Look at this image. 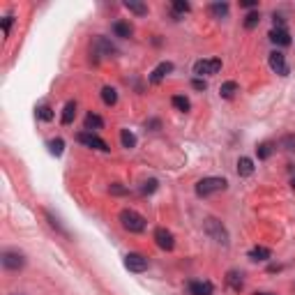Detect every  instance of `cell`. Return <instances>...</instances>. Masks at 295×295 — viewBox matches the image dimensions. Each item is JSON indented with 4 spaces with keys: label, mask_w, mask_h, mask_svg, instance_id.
Masks as SVG:
<instances>
[{
    "label": "cell",
    "mask_w": 295,
    "mask_h": 295,
    "mask_svg": "<svg viewBox=\"0 0 295 295\" xmlns=\"http://www.w3.org/2000/svg\"><path fill=\"white\" fill-rule=\"evenodd\" d=\"M258 21H260L258 12H249V14L245 16V28H247V30H251V28H256V25H258Z\"/></svg>",
    "instance_id": "29"
},
{
    "label": "cell",
    "mask_w": 295,
    "mask_h": 295,
    "mask_svg": "<svg viewBox=\"0 0 295 295\" xmlns=\"http://www.w3.org/2000/svg\"><path fill=\"white\" fill-rule=\"evenodd\" d=\"M226 284H228L233 290H238V293H240V290H242V272L228 270V272H226Z\"/></svg>",
    "instance_id": "15"
},
{
    "label": "cell",
    "mask_w": 295,
    "mask_h": 295,
    "mask_svg": "<svg viewBox=\"0 0 295 295\" xmlns=\"http://www.w3.org/2000/svg\"><path fill=\"white\" fill-rule=\"evenodd\" d=\"M3 268H5V270H12V272L23 270V268H25V256L21 254V251H16V249L3 251Z\"/></svg>",
    "instance_id": "5"
},
{
    "label": "cell",
    "mask_w": 295,
    "mask_h": 295,
    "mask_svg": "<svg viewBox=\"0 0 295 295\" xmlns=\"http://www.w3.org/2000/svg\"><path fill=\"white\" fill-rule=\"evenodd\" d=\"M219 70H221V60H219V58H203V60H196L194 62L196 79H201V76L219 74Z\"/></svg>",
    "instance_id": "4"
},
{
    "label": "cell",
    "mask_w": 295,
    "mask_h": 295,
    "mask_svg": "<svg viewBox=\"0 0 295 295\" xmlns=\"http://www.w3.org/2000/svg\"><path fill=\"white\" fill-rule=\"evenodd\" d=\"M242 7H245V10H254V7H258V3H256V0H245V3H240Z\"/></svg>",
    "instance_id": "35"
},
{
    "label": "cell",
    "mask_w": 295,
    "mask_h": 295,
    "mask_svg": "<svg viewBox=\"0 0 295 295\" xmlns=\"http://www.w3.org/2000/svg\"><path fill=\"white\" fill-rule=\"evenodd\" d=\"M37 118H40V120H44V122H51L53 120V109H51V106H40V109H37Z\"/></svg>",
    "instance_id": "28"
},
{
    "label": "cell",
    "mask_w": 295,
    "mask_h": 295,
    "mask_svg": "<svg viewBox=\"0 0 295 295\" xmlns=\"http://www.w3.org/2000/svg\"><path fill=\"white\" fill-rule=\"evenodd\" d=\"M251 173H254V161H251L249 157H240V159H238V175H240V178H249Z\"/></svg>",
    "instance_id": "14"
},
{
    "label": "cell",
    "mask_w": 295,
    "mask_h": 295,
    "mask_svg": "<svg viewBox=\"0 0 295 295\" xmlns=\"http://www.w3.org/2000/svg\"><path fill=\"white\" fill-rule=\"evenodd\" d=\"M235 92H238V83H235V81H226V83H221L219 95L224 97V100H231Z\"/></svg>",
    "instance_id": "23"
},
{
    "label": "cell",
    "mask_w": 295,
    "mask_h": 295,
    "mask_svg": "<svg viewBox=\"0 0 295 295\" xmlns=\"http://www.w3.org/2000/svg\"><path fill=\"white\" fill-rule=\"evenodd\" d=\"M74 118H76V102H67L65 109H62V118H60L62 125H72Z\"/></svg>",
    "instance_id": "17"
},
{
    "label": "cell",
    "mask_w": 295,
    "mask_h": 295,
    "mask_svg": "<svg viewBox=\"0 0 295 295\" xmlns=\"http://www.w3.org/2000/svg\"><path fill=\"white\" fill-rule=\"evenodd\" d=\"M125 268L129 272H145L148 270V258H145L143 254H136V251H129V254L125 256Z\"/></svg>",
    "instance_id": "7"
},
{
    "label": "cell",
    "mask_w": 295,
    "mask_h": 295,
    "mask_svg": "<svg viewBox=\"0 0 295 295\" xmlns=\"http://www.w3.org/2000/svg\"><path fill=\"white\" fill-rule=\"evenodd\" d=\"M95 46H97V49H100L104 55H115V53H118V51H115V46L111 44V42L106 40V37H95Z\"/></svg>",
    "instance_id": "19"
},
{
    "label": "cell",
    "mask_w": 295,
    "mask_h": 295,
    "mask_svg": "<svg viewBox=\"0 0 295 295\" xmlns=\"http://www.w3.org/2000/svg\"><path fill=\"white\" fill-rule=\"evenodd\" d=\"M16 295H21V293H16Z\"/></svg>",
    "instance_id": "40"
},
{
    "label": "cell",
    "mask_w": 295,
    "mask_h": 295,
    "mask_svg": "<svg viewBox=\"0 0 295 295\" xmlns=\"http://www.w3.org/2000/svg\"><path fill=\"white\" fill-rule=\"evenodd\" d=\"M109 191H111V194H115V196L127 194V189H125V187H120V185H111V187H109Z\"/></svg>",
    "instance_id": "34"
},
{
    "label": "cell",
    "mask_w": 295,
    "mask_h": 295,
    "mask_svg": "<svg viewBox=\"0 0 295 295\" xmlns=\"http://www.w3.org/2000/svg\"><path fill=\"white\" fill-rule=\"evenodd\" d=\"M102 102H104L106 106H113L115 102H118V92H115V88L104 85V88H102Z\"/></svg>",
    "instance_id": "22"
},
{
    "label": "cell",
    "mask_w": 295,
    "mask_h": 295,
    "mask_svg": "<svg viewBox=\"0 0 295 295\" xmlns=\"http://www.w3.org/2000/svg\"><path fill=\"white\" fill-rule=\"evenodd\" d=\"M189 10H191L189 3H185V0H173V12H175V14H187Z\"/></svg>",
    "instance_id": "31"
},
{
    "label": "cell",
    "mask_w": 295,
    "mask_h": 295,
    "mask_svg": "<svg viewBox=\"0 0 295 295\" xmlns=\"http://www.w3.org/2000/svg\"><path fill=\"white\" fill-rule=\"evenodd\" d=\"M270 40L279 46H288L290 44V35L286 32V28H272L270 30Z\"/></svg>",
    "instance_id": "12"
},
{
    "label": "cell",
    "mask_w": 295,
    "mask_h": 295,
    "mask_svg": "<svg viewBox=\"0 0 295 295\" xmlns=\"http://www.w3.org/2000/svg\"><path fill=\"white\" fill-rule=\"evenodd\" d=\"M120 141H122V148H127V150L136 148V136L132 134L129 129H122V132H120Z\"/></svg>",
    "instance_id": "24"
},
{
    "label": "cell",
    "mask_w": 295,
    "mask_h": 295,
    "mask_svg": "<svg viewBox=\"0 0 295 295\" xmlns=\"http://www.w3.org/2000/svg\"><path fill=\"white\" fill-rule=\"evenodd\" d=\"M228 3H212L210 5V14L215 16V19H226L228 16Z\"/></svg>",
    "instance_id": "20"
},
{
    "label": "cell",
    "mask_w": 295,
    "mask_h": 295,
    "mask_svg": "<svg viewBox=\"0 0 295 295\" xmlns=\"http://www.w3.org/2000/svg\"><path fill=\"white\" fill-rule=\"evenodd\" d=\"M102 127H104V120H102L97 113H88V115H85V129H88V132L102 129Z\"/></svg>",
    "instance_id": "18"
},
{
    "label": "cell",
    "mask_w": 295,
    "mask_h": 295,
    "mask_svg": "<svg viewBox=\"0 0 295 295\" xmlns=\"http://www.w3.org/2000/svg\"><path fill=\"white\" fill-rule=\"evenodd\" d=\"M191 85H194L196 90H205V81H201V79H194V81H191Z\"/></svg>",
    "instance_id": "36"
},
{
    "label": "cell",
    "mask_w": 295,
    "mask_h": 295,
    "mask_svg": "<svg viewBox=\"0 0 295 295\" xmlns=\"http://www.w3.org/2000/svg\"><path fill=\"white\" fill-rule=\"evenodd\" d=\"M113 32H115V37H122V40H127V37H132L134 28H132L127 21H115V23H113Z\"/></svg>",
    "instance_id": "16"
},
{
    "label": "cell",
    "mask_w": 295,
    "mask_h": 295,
    "mask_svg": "<svg viewBox=\"0 0 295 295\" xmlns=\"http://www.w3.org/2000/svg\"><path fill=\"white\" fill-rule=\"evenodd\" d=\"M76 139H79V143H83L85 148H92V150H102V152H109L111 150L109 143H106L104 139H100L97 134H92V132H81Z\"/></svg>",
    "instance_id": "6"
},
{
    "label": "cell",
    "mask_w": 295,
    "mask_h": 295,
    "mask_svg": "<svg viewBox=\"0 0 295 295\" xmlns=\"http://www.w3.org/2000/svg\"><path fill=\"white\" fill-rule=\"evenodd\" d=\"M173 72V62H169V60H164V62H159V65L155 67V70L150 72V76H148V81L150 83H161V81L166 79V76Z\"/></svg>",
    "instance_id": "10"
},
{
    "label": "cell",
    "mask_w": 295,
    "mask_h": 295,
    "mask_svg": "<svg viewBox=\"0 0 295 295\" xmlns=\"http://www.w3.org/2000/svg\"><path fill=\"white\" fill-rule=\"evenodd\" d=\"M171 104L175 106V109L178 111H182V113H185V111H189V100H187V97H182V95H175L173 100H171Z\"/></svg>",
    "instance_id": "26"
},
{
    "label": "cell",
    "mask_w": 295,
    "mask_h": 295,
    "mask_svg": "<svg viewBox=\"0 0 295 295\" xmlns=\"http://www.w3.org/2000/svg\"><path fill=\"white\" fill-rule=\"evenodd\" d=\"M122 5H125V10H129L132 14H136V16L148 14V5H145V3H139V0H125Z\"/></svg>",
    "instance_id": "13"
},
{
    "label": "cell",
    "mask_w": 295,
    "mask_h": 295,
    "mask_svg": "<svg viewBox=\"0 0 295 295\" xmlns=\"http://www.w3.org/2000/svg\"><path fill=\"white\" fill-rule=\"evenodd\" d=\"M120 224L125 231H129V233H143L145 231V217L139 215L136 210H122L120 212Z\"/></svg>",
    "instance_id": "3"
},
{
    "label": "cell",
    "mask_w": 295,
    "mask_h": 295,
    "mask_svg": "<svg viewBox=\"0 0 295 295\" xmlns=\"http://www.w3.org/2000/svg\"><path fill=\"white\" fill-rule=\"evenodd\" d=\"M249 258L251 260H270L272 251L268 249V247H254V249L249 251Z\"/></svg>",
    "instance_id": "21"
},
{
    "label": "cell",
    "mask_w": 295,
    "mask_h": 295,
    "mask_svg": "<svg viewBox=\"0 0 295 295\" xmlns=\"http://www.w3.org/2000/svg\"><path fill=\"white\" fill-rule=\"evenodd\" d=\"M281 148H284V150H288V152H295V134L284 136V139H281Z\"/></svg>",
    "instance_id": "32"
},
{
    "label": "cell",
    "mask_w": 295,
    "mask_h": 295,
    "mask_svg": "<svg viewBox=\"0 0 295 295\" xmlns=\"http://www.w3.org/2000/svg\"><path fill=\"white\" fill-rule=\"evenodd\" d=\"M155 242H157V247H159V249H164V251H171L175 247L173 233H171L169 228H164V226L155 228Z\"/></svg>",
    "instance_id": "9"
},
{
    "label": "cell",
    "mask_w": 295,
    "mask_h": 295,
    "mask_svg": "<svg viewBox=\"0 0 295 295\" xmlns=\"http://www.w3.org/2000/svg\"><path fill=\"white\" fill-rule=\"evenodd\" d=\"M272 150H275V148H272V143H268V141H265V143H260L258 148H256V155H258V159H268V157L272 155Z\"/></svg>",
    "instance_id": "27"
},
{
    "label": "cell",
    "mask_w": 295,
    "mask_h": 295,
    "mask_svg": "<svg viewBox=\"0 0 295 295\" xmlns=\"http://www.w3.org/2000/svg\"><path fill=\"white\" fill-rule=\"evenodd\" d=\"M254 295H272V293H254Z\"/></svg>",
    "instance_id": "38"
},
{
    "label": "cell",
    "mask_w": 295,
    "mask_h": 295,
    "mask_svg": "<svg viewBox=\"0 0 295 295\" xmlns=\"http://www.w3.org/2000/svg\"><path fill=\"white\" fill-rule=\"evenodd\" d=\"M290 185H293V189H295V178H293V180H290Z\"/></svg>",
    "instance_id": "39"
},
{
    "label": "cell",
    "mask_w": 295,
    "mask_h": 295,
    "mask_svg": "<svg viewBox=\"0 0 295 295\" xmlns=\"http://www.w3.org/2000/svg\"><path fill=\"white\" fill-rule=\"evenodd\" d=\"M157 187H159V182H157V180H148V182H143V187H141V194L150 196V194H155V191H157Z\"/></svg>",
    "instance_id": "30"
},
{
    "label": "cell",
    "mask_w": 295,
    "mask_h": 295,
    "mask_svg": "<svg viewBox=\"0 0 295 295\" xmlns=\"http://www.w3.org/2000/svg\"><path fill=\"white\" fill-rule=\"evenodd\" d=\"M145 127H152V132H157V129H159V120H150Z\"/></svg>",
    "instance_id": "37"
},
{
    "label": "cell",
    "mask_w": 295,
    "mask_h": 295,
    "mask_svg": "<svg viewBox=\"0 0 295 295\" xmlns=\"http://www.w3.org/2000/svg\"><path fill=\"white\" fill-rule=\"evenodd\" d=\"M203 228H205V233H208L210 240H215L217 245H221V247H228V231H226V226L221 224L219 219H215V217H205Z\"/></svg>",
    "instance_id": "1"
},
{
    "label": "cell",
    "mask_w": 295,
    "mask_h": 295,
    "mask_svg": "<svg viewBox=\"0 0 295 295\" xmlns=\"http://www.w3.org/2000/svg\"><path fill=\"white\" fill-rule=\"evenodd\" d=\"M226 185H228V182H226L224 178H215V175H210V178H203V180L196 182V196H201V199H205V196H212V194H217V191H224Z\"/></svg>",
    "instance_id": "2"
},
{
    "label": "cell",
    "mask_w": 295,
    "mask_h": 295,
    "mask_svg": "<svg viewBox=\"0 0 295 295\" xmlns=\"http://www.w3.org/2000/svg\"><path fill=\"white\" fill-rule=\"evenodd\" d=\"M12 23H14V16H5V19H3V32H5V37L10 35Z\"/></svg>",
    "instance_id": "33"
},
{
    "label": "cell",
    "mask_w": 295,
    "mask_h": 295,
    "mask_svg": "<svg viewBox=\"0 0 295 295\" xmlns=\"http://www.w3.org/2000/svg\"><path fill=\"white\" fill-rule=\"evenodd\" d=\"M268 62H270V70L275 72V74L288 76V62H286V55L281 53V51H272L270 58H268Z\"/></svg>",
    "instance_id": "8"
},
{
    "label": "cell",
    "mask_w": 295,
    "mask_h": 295,
    "mask_svg": "<svg viewBox=\"0 0 295 295\" xmlns=\"http://www.w3.org/2000/svg\"><path fill=\"white\" fill-rule=\"evenodd\" d=\"M215 286L210 281H189V295H212Z\"/></svg>",
    "instance_id": "11"
},
{
    "label": "cell",
    "mask_w": 295,
    "mask_h": 295,
    "mask_svg": "<svg viewBox=\"0 0 295 295\" xmlns=\"http://www.w3.org/2000/svg\"><path fill=\"white\" fill-rule=\"evenodd\" d=\"M62 150H65V141H62V139H53V141H49V152H51V155L60 157V155H62Z\"/></svg>",
    "instance_id": "25"
}]
</instances>
